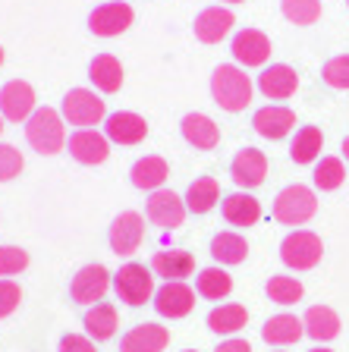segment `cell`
<instances>
[{"label": "cell", "instance_id": "1", "mask_svg": "<svg viewBox=\"0 0 349 352\" xmlns=\"http://www.w3.org/2000/svg\"><path fill=\"white\" fill-rule=\"evenodd\" d=\"M211 98L226 113H240L252 104V79L246 76L242 66L220 63L211 73Z\"/></svg>", "mask_w": 349, "mask_h": 352}, {"label": "cell", "instance_id": "2", "mask_svg": "<svg viewBox=\"0 0 349 352\" xmlns=\"http://www.w3.org/2000/svg\"><path fill=\"white\" fill-rule=\"evenodd\" d=\"M63 113H57L54 107H38L29 120H25V142L32 145V151H38L41 157L63 151L66 145V129H63Z\"/></svg>", "mask_w": 349, "mask_h": 352}, {"label": "cell", "instance_id": "3", "mask_svg": "<svg viewBox=\"0 0 349 352\" xmlns=\"http://www.w3.org/2000/svg\"><path fill=\"white\" fill-rule=\"evenodd\" d=\"M315 211H318V195L302 183L286 186L274 198V220L284 227H302L315 217Z\"/></svg>", "mask_w": 349, "mask_h": 352}, {"label": "cell", "instance_id": "4", "mask_svg": "<svg viewBox=\"0 0 349 352\" xmlns=\"http://www.w3.org/2000/svg\"><path fill=\"white\" fill-rule=\"evenodd\" d=\"M60 113L70 126H79V129H92L101 120H107V104L98 91L92 88H70L63 95V104H60Z\"/></svg>", "mask_w": 349, "mask_h": 352}, {"label": "cell", "instance_id": "5", "mask_svg": "<svg viewBox=\"0 0 349 352\" xmlns=\"http://www.w3.org/2000/svg\"><path fill=\"white\" fill-rule=\"evenodd\" d=\"M114 289H116V299L126 302V305H132V308L145 305L148 299H154L151 267H145V264H138V261L123 264L114 274Z\"/></svg>", "mask_w": 349, "mask_h": 352}, {"label": "cell", "instance_id": "6", "mask_svg": "<svg viewBox=\"0 0 349 352\" xmlns=\"http://www.w3.org/2000/svg\"><path fill=\"white\" fill-rule=\"evenodd\" d=\"M324 255V242L312 230H293L284 242H280V258L290 271H312Z\"/></svg>", "mask_w": 349, "mask_h": 352}, {"label": "cell", "instance_id": "7", "mask_svg": "<svg viewBox=\"0 0 349 352\" xmlns=\"http://www.w3.org/2000/svg\"><path fill=\"white\" fill-rule=\"evenodd\" d=\"M142 239H145V220H142V214H136V211L116 214L114 223H110V230H107L110 252L120 255V258H129V255L138 252Z\"/></svg>", "mask_w": 349, "mask_h": 352}, {"label": "cell", "instance_id": "8", "mask_svg": "<svg viewBox=\"0 0 349 352\" xmlns=\"http://www.w3.org/2000/svg\"><path fill=\"white\" fill-rule=\"evenodd\" d=\"M110 286H114V274L104 264H85L73 277V283H70V296H73V302L92 308L104 299V293H107Z\"/></svg>", "mask_w": 349, "mask_h": 352}, {"label": "cell", "instance_id": "9", "mask_svg": "<svg viewBox=\"0 0 349 352\" xmlns=\"http://www.w3.org/2000/svg\"><path fill=\"white\" fill-rule=\"evenodd\" d=\"M195 296L198 293L186 280H167L164 286L154 289V311H158L160 318H170V321L186 318L192 308H195Z\"/></svg>", "mask_w": 349, "mask_h": 352}, {"label": "cell", "instance_id": "10", "mask_svg": "<svg viewBox=\"0 0 349 352\" xmlns=\"http://www.w3.org/2000/svg\"><path fill=\"white\" fill-rule=\"evenodd\" d=\"M132 19H136V13H132L129 3H123V0H107V3H101V7H95L88 13V29L98 38H116L129 29Z\"/></svg>", "mask_w": 349, "mask_h": 352}, {"label": "cell", "instance_id": "11", "mask_svg": "<svg viewBox=\"0 0 349 352\" xmlns=\"http://www.w3.org/2000/svg\"><path fill=\"white\" fill-rule=\"evenodd\" d=\"M35 88L22 79H10L0 88V117L10 123H25L35 113Z\"/></svg>", "mask_w": 349, "mask_h": 352}, {"label": "cell", "instance_id": "12", "mask_svg": "<svg viewBox=\"0 0 349 352\" xmlns=\"http://www.w3.org/2000/svg\"><path fill=\"white\" fill-rule=\"evenodd\" d=\"M148 220H151L154 227L160 230H176L182 227V220H186V214H189V208H186V201H182L176 192L170 189H158L148 195Z\"/></svg>", "mask_w": 349, "mask_h": 352}, {"label": "cell", "instance_id": "13", "mask_svg": "<svg viewBox=\"0 0 349 352\" xmlns=\"http://www.w3.org/2000/svg\"><path fill=\"white\" fill-rule=\"evenodd\" d=\"M271 38L264 35L262 29H242L233 35V44H230V54L233 60L240 66H264L271 57Z\"/></svg>", "mask_w": 349, "mask_h": 352}, {"label": "cell", "instance_id": "14", "mask_svg": "<svg viewBox=\"0 0 349 352\" xmlns=\"http://www.w3.org/2000/svg\"><path fill=\"white\" fill-rule=\"evenodd\" d=\"M230 176L240 189H246V192L258 189L264 183V176H268V157H264V151H258V148H240L230 164Z\"/></svg>", "mask_w": 349, "mask_h": 352}, {"label": "cell", "instance_id": "15", "mask_svg": "<svg viewBox=\"0 0 349 352\" xmlns=\"http://www.w3.org/2000/svg\"><path fill=\"white\" fill-rule=\"evenodd\" d=\"M70 154H73L79 164L85 167H95V164H104L110 157V139L98 129H79L70 135Z\"/></svg>", "mask_w": 349, "mask_h": 352}, {"label": "cell", "instance_id": "16", "mask_svg": "<svg viewBox=\"0 0 349 352\" xmlns=\"http://www.w3.org/2000/svg\"><path fill=\"white\" fill-rule=\"evenodd\" d=\"M296 88H299V73L286 63H271L258 76V91L264 98H271V101H286V98L296 95Z\"/></svg>", "mask_w": 349, "mask_h": 352}, {"label": "cell", "instance_id": "17", "mask_svg": "<svg viewBox=\"0 0 349 352\" xmlns=\"http://www.w3.org/2000/svg\"><path fill=\"white\" fill-rule=\"evenodd\" d=\"M252 126L262 139H271V142H280L286 139L296 126V113L290 107H280V104H268V107L255 110L252 117Z\"/></svg>", "mask_w": 349, "mask_h": 352}, {"label": "cell", "instance_id": "18", "mask_svg": "<svg viewBox=\"0 0 349 352\" xmlns=\"http://www.w3.org/2000/svg\"><path fill=\"white\" fill-rule=\"evenodd\" d=\"M104 135L116 145H138L148 135V123L145 117H138L132 110H116L104 120Z\"/></svg>", "mask_w": 349, "mask_h": 352}, {"label": "cell", "instance_id": "19", "mask_svg": "<svg viewBox=\"0 0 349 352\" xmlns=\"http://www.w3.org/2000/svg\"><path fill=\"white\" fill-rule=\"evenodd\" d=\"M233 25H236V16L226 7H204L202 13L195 16V25H192V29H195V38L202 44H218L230 35Z\"/></svg>", "mask_w": 349, "mask_h": 352}, {"label": "cell", "instance_id": "20", "mask_svg": "<svg viewBox=\"0 0 349 352\" xmlns=\"http://www.w3.org/2000/svg\"><path fill=\"white\" fill-rule=\"evenodd\" d=\"M170 343V330L164 324H136V327L120 340V352H164Z\"/></svg>", "mask_w": 349, "mask_h": 352}, {"label": "cell", "instance_id": "21", "mask_svg": "<svg viewBox=\"0 0 349 352\" xmlns=\"http://www.w3.org/2000/svg\"><path fill=\"white\" fill-rule=\"evenodd\" d=\"M151 274L167 280H186L195 274V258L192 252L186 249H164V252H154L151 255Z\"/></svg>", "mask_w": 349, "mask_h": 352}, {"label": "cell", "instance_id": "22", "mask_svg": "<svg viewBox=\"0 0 349 352\" xmlns=\"http://www.w3.org/2000/svg\"><path fill=\"white\" fill-rule=\"evenodd\" d=\"M302 327H306V337H312L315 343H330L340 337V315L330 305H312L302 315Z\"/></svg>", "mask_w": 349, "mask_h": 352}, {"label": "cell", "instance_id": "23", "mask_svg": "<svg viewBox=\"0 0 349 352\" xmlns=\"http://www.w3.org/2000/svg\"><path fill=\"white\" fill-rule=\"evenodd\" d=\"M180 129H182V139L189 142L192 148H198V151H211V148L220 145L218 123L211 117H204V113H186Z\"/></svg>", "mask_w": 349, "mask_h": 352}, {"label": "cell", "instance_id": "24", "mask_svg": "<svg viewBox=\"0 0 349 352\" xmlns=\"http://www.w3.org/2000/svg\"><path fill=\"white\" fill-rule=\"evenodd\" d=\"M88 79H92L95 91L114 95V91L123 88V63H120L114 54H98V57L88 63Z\"/></svg>", "mask_w": 349, "mask_h": 352}, {"label": "cell", "instance_id": "25", "mask_svg": "<svg viewBox=\"0 0 349 352\" xmlns=\"http://www.w3.org/2000/svg\"><path fill=\"white\" fill-rule=\"evenodd\" d=\"M132 186L136 189H145V192H158L164 189V183H167L170 176V164L160 157V154H145V157H138L136 164H132Z\"/></svg>", "mask_w": 349, "mask_h": 352}, {"label": "cell", "instance_id": "26", "mask_svg": "<svg viewBox=\"0 0 349 352\" xmlns=\"http://www.w3.org/2000/svg\"><path fill=\"white\" fill-rule=\"evenodd\" d=\"M224 220L230 227H255L262 220V201L248 192H233L224 198Z\"/></svg>", "mask_w": 349, "mask_h": 352}, {"label": "cell", "instance_id": "27", "mask_svg": "<svg viewBox=\"0 0 349 352\" xmlns=\"http://www.w3.org/2000/svg\"><path fill=\"white\" fill-rule=\"evenodd\" d=\"M262 337L268 346H293L306 337V327H302V318L296 315H274L264 321Z\"/></svg>", "mask_w": 349, "mask_h": 352}, {"label": "cell", "instance_id": "28", "mask_svg": "<svg viewBox=\"0 0 349 352\" xmlns=\"http://www.w3.org/2000/svg\"><path fill=\"white\" fill-rule=\"evenodd\" d=\"M246 324H248V308L240 305V302H226V305H218L208 311V330H214L220 337L240 333Z\"/></svg>", "mask_w": 349, "mask_h": 352}, {"label": "cell", "instance_id": "29", "mask_svg": "<svg viewBox=\"0 0 349 352\" xmlns=\"http://www.w3.org/2000/svg\"><path fill=\"white\" fill-rule=\"evenodd\" d=\"M82 324H85V333L95 340V343H104V340H110L116 333L120 318H116V308L110 305V302H98V305H92L85 311Z\"/></svg>", "mask_w": 349, "mask_h": 352}, {"label": "cell", "instance_id": "30", "mask_svg": "<svg viewBox=\"0 0 349 352\" xmlns=\"http://www.w3.org/2000/svg\"><path fill=\"white\" fill-rule=\"evenodd\" d=\"M195 293L208 302H220L233 293V277L224 267H204L195 277Z\"/></svg>", "mask_w": 349, "mask_h": 352}, {"label": "cell", "instance_id": "31", "mask_svg": "<svg viewBox=\"0 0 349 352\" xmlns=\"http://www.w3.org/2000/svg\"><path fill=\"white\" fill-rule=\"evenodd\" d=\"M321 148H324V132L318 126H302L290 142V157L296 164H315L321 157Z\"/></svg>", "mask_w": 349, "mask_h": 352}, {"label": "cell", "instance_id": "32", "mask_svg": "<svg viewBox=\"0 0 349 352\" xmlns=\"http://www.w3.org/2000/svg\"><path fill=\"white\" fill-rule=\"evenodd\" d=\"M246 255H248V242H246V236H240V233H218L211 239V258L218 264H242L246 261Z\"/></svg>", "mask_w": 349, "mask_h": 352}, {"label": "cell", "instance_id": "33", "mask_svg": "<svg viewBox=\"0 0 349 352\" xmlns=\"http://www.w3.org/2000/svg\"><path fill=\"white\" fill-rule=\"evenodd\" d=\"M220 198V186L214 176H198L195 183L189 186V192H186V208H189L192 214H208L214 205H218Z\"/></svg>", "mask_w": 349, "mask_h": 352}, {"label": "cell", "instance_id": "34", "mask_svg": "<svg viewBox=\"0 0 349 352\" xmlns=\"http://www.w3.org/2000/svg\"><path fill=\"white\" fill-rule=\"evenodd\" d=\"M312 179H315V189H321V192H334V189H340L343 183H346V167H343V161L340 157H321V161H315V173H312Z\"/></svg>", "mask_w": 349, "mask_h": 352}, {"label": "cell", "instance_id": "35", "mask_svg": "<svg viewBox=\"0 0 349 352\" xmlns=\"http://www.w3.org/2000/svg\"><path fill=\"white\" fill-rule=\"evenodd\" d=\"M264 293H268V299L277 302V305H296L306 289H302V283H299L296 277H290V274H274V277L268 280V286H264Z\"/></svg>", "mask_w": 349, "mask_h": 352}, {"label": "cell", "instance_id": "36", "mask_svg": "<svg viewBox=\"0 0 349 352\" xmlns=\"http://www.w3.org/2000/svg\"><path fill=\"white\" fill-rule=\"evenodd\" d=\"M280 10L296 25H315L321 19V0H280Z\"/></svg>", "mask_w": 349, "mask_h": 352}, {"label": "cell", "instance_id": "37", "mask_svg": "<svg viewBox=\"0 0 349 352\" xmlns=\"http://www.w3.org/2000/svg\"><path fill=\"white\" fill-rule=\"evenodd\" d=\"M29 267V252L19 245H0V277H16Z\"/></svg>", "mask_w": 349, "mask_h": 352}, {"label": "cell", "instance_id": "38", "mask_svg": "<svg viewBox=\"0 0 349 352\" xmlns=\"http://www.w3.org/2000/svg\"><path fill=\"white\" fill-rule=\"evenodd\" d=\"M321 79L328 82L330 88H340L346 91L349 88V54H340V57H330L321 69Z\"/></svg>", "mask_w": 349, "mask_h": 352}, {"label": "cell", "instance_id": "39", "mask_svg": "<svg viewBox=\"0 0 349 352\" xmlns=\"http://www.w3.org/2000/svg\"><path fill=\"white\" fill-rule=\"evenodd\" d=\"M22 167H25V157H22V151H16V148L7 145V142H0V183H10V179H16V176L22 173Z\"/></svg>", "mask_w": 349, "mask_h": 352}, {"label": "cell", "instance_id": "40", "mask_svg": "<svg viewBox=\"0 0 349 352\" xmlns=\"http://www.w3.org/2000/svg\"><path fill=\"white\" fill-rule=\"evenodd\" d=\"M19 302H22L19 283H13V280H0V321L13 315L16 308H19Z\"/></svg>", "mask_w": 349, "mask_h": 352}, {"label": "cell", "instance_id": "41", "mask_svg": "<svg viewBox=\"0 0 349 352\" xmlns=\"http://www.w3.org/2000/svg\"><path fill=\"white\" fill-rule=\"evenodd\" d=\"M57 352H98V349H95V340L88 333H63Z\"/></svg>", "mask_w": 349, "mask_h": 352}, {"label": "cell", "instance_id": "42", "mask_svg": "<svg viewBox=\"0 0 349 352\" xmlns=\"http://www.w3.org/2000/svg\"><path fill=\"white\" fill-rule=\"evenodd\" d=\"M214 352H252V346H248V340L230 337V340H224V343H220Z\"/></svg>", "mask_w": 349, "mask_h": 352}, {"label": "cell", "instance_id": "43", "mask_svg": "<svg viewBox=\"0 0 349 352\" xmlns=\"http://www.w3.org/2000/svg\"><path fill=\"white\" fill-rule=\"evenodd\" d=\"M343 157H346V164H349V135L343 139Z\"/></svg>", "mask_w": 349, "mask_h": 352}, {"label": "cell", "instance_id": "44", "mask_svg": "<svg viewBox=\"0 0 349 352\" xmlns=\"http://www.w3.org/2000/svg\"><path fill=\"white\" fill-rule=\"evenodd\" d=\"M308 352H334V349H328V346H315V349H308Z\"/></svg>", "mask_w": 349, "mask_h": 352}, {"label": "cell", "instance_id": "45", "mask_svg": "<svg viewBox=\"0 0 349 352\" xmlns=\"http://www.w3.org/2000/svg\"><path fill=\"white\" fill-rule=\"evenodd\" d=\"M220 3H246V0H220Z\"/></svg>", "mask_w": 349, "mask_h": 352}, {"label": "cell", "instance_id": "46", "mask_svg": "<svg viewBox=\"0 0 349 352\" xmlns=\"http://www.w3.org/2000/svg\"><path fill=\"white\" fill-rule=\"evenodd\" d=\"M0 66H3V47H0Z\"/></svg>", "mask_w": 349, "mask_h": 352}, {"label": "cell", "instance_id": "47", "mask_svg": "<svg viewBox=\"0 0 349 352\" xmlns=\"http://www.w3.org/2000/svg\"><path fill=\"white\" fill-rule=\"evenodd\" d=\"M0 132H3V117H0Z\"/></svg>", "mask_w": 349, "mask_h": 352}, {"label": "cell", "instance_id": "48", "mask_svg": "<svg viewBox=\"0 0 349 352\" xmlns=\"http://www.w3.org/2000/svg\"><path fill=\"white\" fill-rule=\"evenodd\" d=\"M182 352H195V349H182Z\"/></svg>", "mask_w": 349, "mask_h": 352}]
</instances>
